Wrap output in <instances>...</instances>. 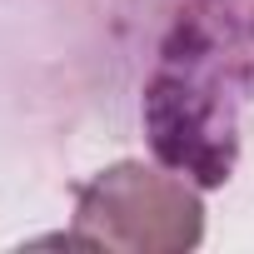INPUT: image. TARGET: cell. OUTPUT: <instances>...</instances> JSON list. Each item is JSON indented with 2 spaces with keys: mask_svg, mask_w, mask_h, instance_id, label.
Returning a JSON list of instances; mask_svg holds the SVG:
<instances>
[{
  "mask_svg": "<svg viewBox=\"0 0 254 254\" xmlns=\"http://www.w3.org/2000/svg\"><path fill=\"white\" fill-rule=\"evenodd\" d=\"M199 234H204V204L185 180L125 160L80 190L70 244L125 249V254H180L194 249Z\"/></svg>",
  "mask_w": 254,
  "mask_h": 254,
  "instance_id": "obj_1",
  "label": "cell"
}]
</instances>
